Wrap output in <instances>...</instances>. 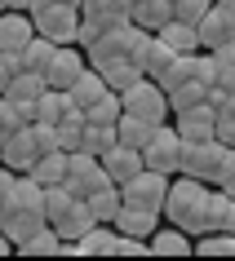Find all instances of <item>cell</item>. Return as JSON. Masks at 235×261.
Returning a JSON list of instances; mask_svg holds the SVG:
<instances>
[{"label": "cell", "instance_id": "obj_26", "mask_svg": "<svg viewBox=\"0 0 235 261\" xmlns=\"http://www.w3.org/2000/svg\"><path fill=\"white\" fill-rule=\"evenodd\" d=\"M195 257H235V234L231 230H204L191 239Z\"/></svg>", "mask_w": 235, "mask_h": 261}, {"label": "cell", "instance_id": "obj_46", "mask_svg": "<svg viewBox=\"0 0 235 261\" xmlns=\"http://www.w3.org/2000/svg\"><path fill=\"white\" fill-rule=\"evenodd\" d=\"M0 9H9V0H0Z\"/></svg>", "mask_w": 235, "mask_h": 261}, {"label": "cell", "instance_id": "obj_33", "mask_svg": "<svg viewBox=\"0 0 235 261\" xmlns=\"http://www.w3.org/2000/svg\"><path fill=\"white\" fill-rule=\"evenodd\" d=\"M204 89H208V84H200V80H186V84H178V89L169 93V111L178 115V111H191V107H200V102H204Z\"/></svg>", "mask_w": 235, "mask_h": 261}, {"label": "cell", "instance_id": "obj_27", "mask_svg": "<svg viewBox=\"0 0 235 261\" xmlns=\"http://www.w3.org/2000/svg\"><path fill=\"white\" fill-rule=\"evenodd\" d=\"M31 177L40 181V186H58V181L67 177V151H49V155H36V164L27 168Z\"/></svg>", "mask_w": 235, "mask_h": 261}, {"label": "cell", "instance_id": "obj_11", "mask_svg": "<svg viewBox=\"0 0 235 261\" xmlns=\"http://www.w3.org/2000/svg\"><path fill=\"white\" fill-rule=\"evenodd\" d=\"M111 226H115L120 234H138V239H147V234H151L155 226H160V208H151V204H133V199H125Z\"/></svg>", "mask_w": 235, "mask_h": 261}, {"label": "cell", "instance_id": "obj_45", "mask_svg": "<svg viewBox=\"0 0 235 261\" xmlns=\"http://www.w3.org/2000/svg\"><path fill=\"white\" fill-rule=\"evenodd\" d=\"M226 107H231V111H235V93H231V97H226Z\"/></svg>", "mask_w": 235, "mask_h": 261}, {"label": "cell", "instance_id": "obj_15", "mask_svg": "<svg viewBox=\"0 0 235 261\" xmlns=\"http://www.w3.org/2000/svg\"><path fill=\"white\" fill-rule=\"evenodd\" d=\"M147 252H151V257H191V234L178 230V226H169V230L155 226V230L147 234Z\"/></svg>", "mask_w": 235, "mask_h": 261}, {"label": "cell", "instance_id": "obj_30", "mask_svg": "<svg viewBox=\"0 0 235 261\" xmlns=\"http://www.w3.org/2000/svg\"><path fill=\"white\" fill-rule=\"evenodd\" d=\"M115 124H89L84 120V133H80V146L76 151H89V155H102V151H111L115 146Z\"/></svg>", "mask_w": 235, "mask_h": 261}, {"label": "cell", "instance_id": "obj_13", "mask_svg": "<svg viewBox=\"0 0 235 261\" xmlns=\"http://www.w3.org/2000/svg\"><path fill=\"white\" fill-rule=\"evenodd\" d=\"M195 31H200V49H204V54H213V49H222V44L235 36V22L222 14L218 5H213V9H208L200 22H195Z\"/></svg>", "mask_w": 235, "mask_h": 261}, {"label": "cell", "instance_id": "obj_34", "mask_svg": "<svg viewBox=\"0 0 235 261\" xmlns=\"http://www.w3.org/2000/svg\"><path fill=\"white\" fill-rule=\"evenodd\" d=\"M22 124H31L27 115H22V107H18L14 97H0V142L9 138V133H18Z\"/></svg>", "mask_w": 235, "mask_h": 261}, {"label": "cell", "instance_id": "obj_29", "mask_svg": "<svg viewBox=\"0 0 235 261\" xmlns=\"http://www.w3.org/2000/svg\"><path fill=\"white\" fill-rule=\"evenodd\" d=\"M151 133H155V124H147V120H138V115H125V111H120V120H115V138L125 142V146L142 151V146L151 142Z\"/></svg>", "mask_w": 235, "mask_h": 261}, {"label": "cell", "instance_id": "obj_38", "mask_svg": "<svg viewBox=\"0 0 235 261\" xmlns=\"http://www.w3.org/2000/svg\"><path fill=\"white\" fill-rule=\"evenodd\" d=\"M14 177H18L14 168H0V208L9 204V191H14Z\"/></svg>", "mask_w": 235, "mask_h": 261}, {"label": "cell", "instance_id": "obj_18", "mask_svg": "<svg viewBox=\"0 0 235 261\" xmlns=\"http://www.w3.org/2000/svg\"><path fill=\"white\" fill-rule=\"evenodd\" d=\"M173 18V0H133L129 5V22H138L142 31H160Z\"/></svg>", "mask_w": 235, "mask_h": 261}, {"label": "cell", "instance_id": "obj_47", "mask_svg": "<svg viewBox=\"0 0 235 261\" xmlns=\"http://www.w3.org/2000/svg\"><path fill=\"white\" fill-rule=\"evenodd\" d=\"M67 5H80V0H67Z\"/></svg>", "mask_w": 235, "mask_h": 261}, {"label": "cell", "instance_id": "obj_24", "mask_svg": "<svg viewBox=\"0 0 235 261\" xmlns=\"http://www.w3.org/2000/svg\"><path fill=\"white\" fill-rule=\"evenodd\" d=\"M44 89H49V84H44V75H40V71H14L0 97H14V102H36V97H40Z\"/></svg>", "mask_w": 235, "mask_h": 261}, {"label": "cell", "instance_id": "obj_31", "mask_svg": "<svg viewBox=\"0 0 235 261\" xmlns=\"http://www.w3.org/2000/svg\"><path fill=\"white\" fill-rule=\"evenodd\" d=\"M120 111H125L120 93H115V89H107L98 102H89V107H84V120H89V124H115V120H120Z\"/></svg>", "mask_w": 235, "mask_h": 261}, {"label": "cell", "instance_id": "obj_39", "mask_svg": "<svg viewBox=\"0 0 235 261\" xmlns=\"http://www.w3.org/2000/svg\"><path fill=\"white\" fill-rule=\"evenodd\" d=\"M18 71V58H9V54H0V93H5V84H9V75Z\"/></svg>", "mask_w": 235, "mask_h": 261}, {"label": "cell", "instance_id": "obj_6", "mask_svg": "<svg viewBox=\"0 0 235 261\" xmlns=\"http://www.w3.org/2000/svg\"><path fill=\"white\" fill-rule=\"evenodd\" d=\"M107 173H102V160L89 151H67V177H62V186H67L76 199H84V195H93L98 186H107Z\"/></svg>", "mask_w": 235, "mask_h": 261}, {"label": "cell", "instance_id": "obj_17", "mask_svg": "<svg viewBox=\"0 0 235 261\" xmlns=\"http://www.w3.org/2000/svg\"><path fill=\"white\" fill-rule=\"evenodd\" d=\"M169 58H173V49H169V44L160 40L155 31L138 44V49H133V62H138V71H142V75H160V71L169 67Z\"/></svg>", "mask_w": 235, "mask_h": 261}, {"label": "cell", "instance_id": "obj_21", "mask_svg": "<svg viewBox=\"0 0 235 261\" xmlns=\"http://www.w3.org/2000/svg\"><path fill=\"white\" fill-rule=\"evenodd\" d=\"M84 204H89V213H93V221H115V213H120V204H125V195H120V186L115 181H107V186H98L93 195H84Z\"/></svg>", "mask_w": 235, "mask_h": 261}, {"label": "cell", "instance_id": "obj_37", "mask_svg": "<svg viewBox=\"0 0 235 261\" xmlns=\"http://www.w3.org/2000/svg\"><path fill=\"white\" fill-rule=\"evenodd\" d=\"M213 84H218L222 93L231 97V93H235V62H218V75H213Z\"/></svg>", "mask_w": 235, "mask_h": 261}, {"label": "cell", "instance_id": "obj_14", "mask_svg": "<svg viewBox=\"0 0 235 261\" xmlns=\"http://www.w3.org/2000/svg\"><path fill=\"white\" fill-rule=\"evenodd\" d=\"M129 5L133 0H80V18H89L102 31H111L120 22H129Z\"/></svg>", "mask_w": 235, "mask_h": 261}, {"label": "cell", "instance_id": "obj_5", "mask_svg": "<svg viewBox=\"0 0 235 261\" xmlns=\"http://www.w3.org/2000/svg\"><path fill=\"white\" fill-rule=\"evenodd\" d=\"M178 164H182V138H178V128H169V124H155L151 142L142 146V168L173 177V173H178Z\"/></svg>", "mask_w": 235, "mask_h": 261}, {"label": "cell", "instance_id": "obj_9", "mask_svg": "<svg viewBox=\"0 0 235 261\" xmlns=\"http://www.w3.org/2000/svg\"><path fill=\"white\" fill-rule=\"evenodd\" d=\"M36 138H31V124H22L18 133H9V138L0 142V164L14 168V173H27L31 164H36Z\"/></svg>", "mask_w": 235, "mask_h": 261}, {"label": "cell", "instance_id": "obj_25", "mask_svg": "<svg viewBox=\"0 0 235 261\" xmlns=\"http://www.w3.org/2000/svg\"><path fill=\"white\" fill-rule=\"evenodd\" d=\"M67 93H71V102H76V107L84 111V107H89V102H98V97L107 93V80L98 75V67H84L80 75H76V84H71Z\"/></svg>", "mask_w": 235, "mask_h": 261}, {"label": "cell", "instance_id": "obj_36", "mask_svg": "<svg viewBox=\"0 0 235 261\" xmlns=\"http://www.w3.org/2000/svg\"><path fill=\"white\" fill-rule=\"evenodd\" d=\"M208 9H213V0H173V18L182 22H200Z\"/></svg>", "mask_w": 235, "mask_h": 261}, {"label": "cell", "instance_id": "obj_42", "mask_svg": "<svg viewBox=\"0 0 235 261\" xmlns=\"http://www.w3.org/2000/svg\"><path fill=\"white\" fill-rule=\"evenodd\" d=\"M9 252H14V239H9V234L0 230V257H9Z\"/></svg>", "mask_w": 235, "mask_h": 261}, {"label": "cell", "instance_id": "obj_7", "mask_svg": "<svg viewBox=\"0 0 235 261\" xmlns=\"http://www.w3.org/2000/svg\"><path fill=\"white\" fill-rule=\"evenodd\" d=\"M165 191H169V177H165V173H151V168H138L133 177L120 181V195H125V199H133V204H151V208L165 204Z\"/></svg>", "mask_w": 235, "mask_h": 261}, {"label": "cell", "instance_id": "obj_12", "mask_svg": "<svg viewBox=\"0 0 235 261\" xmlns=\"http://www.w3.org/2000/svg\"><path fill=\"white\" fill-rule=\"evenodd\" d=\"M98 160H102V173H107L115 186L142 168V151H133V146H125V142H115V146H111V151H102Z\"/></svg>", "mask_w": 235, "mask_h": 261}, {"label": "cell", "instance_id": "obj_44", "mask_svg": "<svg viewBox=\"0 0 235 261\" xmlns=\"http://www.w3.org/2000/svg\"><path fill=\"white\" fill-rule=\"evenodd\" d=\"M9 9H22V14H27V9H31V0H9Z\"/></svg>", "mask_w": 235, "mask_h": 261}, {"label": "cell", "instance_id": "obj_28", "mask_svg": "<svg viewBox=\"0 0 235 261\" xmlns=\"http://www.w3.org/2000/svg\"><path fill=\"white\" fill-rule=\"evenodd\" d=\"M98 75L107 80V89H115V93H125L133 80H142V71L133 58H115V62H107V67H98Z\"/></svg>", "mask_w": 235, "mask_h": 261}, {"label": "cell", "instance_id": "obj_16", "mask_svg": "<svg viewBox=\"0 0 235 261\" xmlns=\"http://www.w3.org/2000/svg\"><path fill=\"white\" fill-rule=\"evenodd\" d=\"M49 226L58 230V239H80V234L89 230V226H98V221H93V213H89L84 199H71V208H67V213H58Z\"/></svg>", "mask_w": 235, "mask_h": 261}, {"label": "cell", "instance_id": "obj_41", "mask_svg": "<svg viewBox=\"0 0 235 261\" xmlns=\"http://www.w3.org/2000/svg\"><path fill=\"white\" fill-rule=\"evenodd\" d=\"M213 5H218L222 14H226V18H231V22H235V0H213Z\"/></svg>", "mask_w": 235, "mask_h": 261}, {"label": "cell", "instance_id": "obj_22", "mask_svg": "<svg viewBox=\"0 0 235 261\" xmlns=\"http://www.w3.org/2000/svg\"><path fill=\"white\" fill-rule=\"evenodd\" d=\"M58 248H62V239H58V230L44 221L40 230H31L27 239H18L14 252H22V257H58Z\"/></svg>", "mask_w": 235, "mask_h": 261}, {"label": "cell", "instance_id": "obj_8", "mask_svg": "<svg viewBox=\"0 0 235 261\" xmlns=\"http://www.w3.org/2000/svg\"><path fill=\"white\" fill-rule=\"evenodd\" d=\"M31 36H36L31 14H22V9H0V54L18 58L22 49H27Z\"/></svg>", "mask_w": 235, "mask_h": 261}, {"label": "cell", "instance_id": "obj_20", "mask_svg": "<svg viewBox=\"0 0 235 261\" xmlns=\"http://www.w3.org/2000/svg\"><path fill=\"white\" fill-rule=\"evenodd\" d=\"M155 36H160L173 54H195V49H200V31H195V22H182V18H169Z\"/></svg>", "mask_w": 235, "mask_h": 261}, {"label": "cell", "instance_id": "obj_43", "mask_svg": "<svg viewBox=\"0 0 235 261\" xmlns=\"http://www.w3.org/2000/svg\"><path fill=\"white\" fill-rule=\"evenodd\" d=\"M218 191H226V195H231V199H235V173H231V177H226V181H222Z\"/></svg>", "mask_w": 235, "mask_h": 261}, {"label": "cell", "instance_id": "obj_10", "mask_svg": "<svg viewBox=\"0 0 235 261\" xmlns=\"http://www.w3.org/2000/svg\"><path fill=\"white\" fill-rule=\"evenodd\" d=\"M89 67V58L80 54V49H71V44H58L54 62H49V71H44V84L49 89H71L76 84V75Z\"/></svg>", "mask_w": 235, "mask_h": 261}, {"label": "cell", "instance_id": "obj_32", "mask_svg": "<svg viewBox=\"0 0 235 261\" xmlns=\"http://www.w3.org/2000/svg\"><path fill=\"white\" fill-rule=\"evenodd\" d=\"M54 128H58V146H62V151H76V146H80V133H84V111L80 107L67 111Z\"/></svg>", "mask_w": 235, "mask_h": 261}, {"label": "cell", "instance_id": "obj_3", "mask_svg": "<svg viewBox=\"0 0 235 261\" xmlns=\"http://www.w3.org/2000/svg\"><path fill=\"white\" fill-rule=\"evenodd\" d=\"M120 102H125V115H138V120H147V124H165L169 115H173V111H169V93L151 80V75L133 80L125 93H120Z\"/></svg>", "mask_w": 235, "mask_h": 261}, {"label": "cell", "instance_id": "obj_4", "mask_svg": "<svg viewBox=\"0 0 235 261\" xmlns=\"http://www.w3.org/2000/svg\"><path fill=\"white\" fill-rule=\"evenodd\" d=\"M31 27H36V36H49L54 44H71L76 40V27H80V5L54 0L44 9H31Z\"/></svg>", "mask_w": 235, "mask_h": 261}, {"label": "cell", "instance_id": "obj_40", "mask_svg": "<svg viewBox=\"0 0 235 261\" xmlns=\"http://www.w3.org/2000/svg\"><path fill=\"white\" fill-rule=\"evenodd\" d=\"M213 58H218V62H235V36L222 44V49H213Z\"/></svg>", "mask_w": 235, "mask_h": 261}, {"label": "cell", "instance_id": "obj_35", "mask_svg": "<svg viewBox=\"0 0 235 261\" xmlns=\"http://www.w3.org/2000/svg\"><path fill=\"white\" fill-rule=\"evenodd\" d=\"M111 257H147V239H138V234H120V230H115Z\"/></svg>", "mask_w": 235, "mask_h": 261}, {"label": "cell", "instance_id": "obj_23", "mask_svg": "<svg viewBox=\"0 0 235 261\" xmlns=\"http://www.w3.org/2000/svg\"><path fill=\"white\" fill-rule=\"evenodd\" d=\"M54 54H58V44L49 40V36H31L27 40V49L18 54V71H49V62H54Z\"/></svg>", "mask_w": 235, "mask_h": 261}, {"label": "cell", "instance_id": "obj_1", "mask_svg": "<svg viewBox=\"0 0 235 261\" xmlns=\"http://www.w3.org/2000/svg\"><path fill=\"white\" fill-rule=\"evenodd\" d=\"M208 181L200 177H186V173H173V181H169L165 191V204H160V213L169 217V226H178V230H186L195 239V234H204V204H208Z\"/></svg>", "mask_w": 235, "mask_h": 261}, {"label": "cell", "instance_id": "obj_2", "mask_svg": "<svg viewBox=\"0 0 235 261\" xmlns=\"http://www.w3.org/2000/svg\"><path fill=\"white\" fill-rule=\"evenodd\" d=\"M178 173L200 177V181H208V186H222V181L235 173V146H226V142H218V138H208V142H182Z\"/></svg>", "mask_w": 235, "mask_h": 261}, {"label": "cell", "instance_id": "obj_19", "mask_svg": "<svg viewBox=\"0 0 235 261\" xmlns=\"http://www.w3.org/2000/svg\"><path fill=\"white\" fill-rule=\"evenodd\" d=\"M204 226L208 230H231L235 234V199L226 191H208V204H204Z\"/></svg>", "mask_w": 235, "mask_h": 261}]
</instances>
